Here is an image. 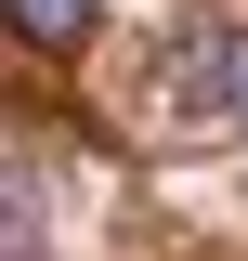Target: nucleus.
I'll return each instance as SVG.
<instances>
[{"label": "nucleus", "mask_w": 248, "mask_h": 261, "mask_svg": "<svg viewBox=\"0 0 248 261\" xmlns=\"http://www.w3.org/2000/svg\"><path fill=\"white\" fill-rule=\"evenodd\" d=\"M0 13H13V39H27V53H79V39L105 27V0H0Z\"/></svg>", "instance_id": "nucleus-2"}, {"label": "nucleus", "mask_w": 248, "mask_h": 261, "mask_svg": "<svg viewBox=\"0 0 248 261\" xmlns=\"http://www.w3.org/2000/svg\"><path fill=\"white\" fill-rule=\"evenodd\" d=\"M170 92H183L196 130H222V144H248V27H196L183 65H170Z\"/></svg>", "instance_id": "nucleus-1"}]
</instances>
